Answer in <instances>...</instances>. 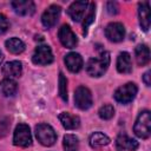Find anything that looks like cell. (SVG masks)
Masks as SVG:
<instances>
[{
	"label": "cell",
	"instance_id": "8fae6325",
	"mask_svg": "<svg viewBox=\"0 0 151 151\" xmlns=\"http://www.w3.org/2000/svg\"><path fill=\"white\" fill-rule=\"evenodd\" d=\"M139 144L136 139L130 138L125 132H120L116 139V147L117 151H124V150H129V151H136L138 149Z\"/></svg>",
	"mask_w": 151,
	"mask_h": 151
},
{
	"label": "cell",
	"instance_id": "9c48e42d",
	"mask_svg": "<svg viewBox=\"0 0 151 151\" xmlns=\"http://www.w3.org/2000/svg\"><path fill=\"white\" fill-rule=\"evenodd\" d=\"M58 37H59L60 42L66 48H74L77 46V44H78L77 37H76V34L73 33V31L71 29V27L68 25H63L59 28Z\"/></svg>",
	"mask_w": 151,
	"mask_h": 151
},
{
	"label": "cell",
	"instance_id": "3957f363",
	"mask_svg": "<svg viewBox=\"0 0 151 151\" xmlns=\"http://www.w3.org/2000/svg\"><path fill=\"white\" fill-rule=\"evenodd\" d=\"M35 136L38 142L44 146H52L57 140L53 127L48 124H39L35 126Z\"/></svg>",
	"mask_w": 151,
	"mask_h": 151
},
{
	"label": "cell",
	"instance_id": "d4e9b609",
	"mask_svg": "<svg viewBox=\"0 0 151 151\" xmlns=\"http://www.w3.org/2000/svg\"><path fill=\"white\" fill-rule=\"evenodd\" d=\"M58 91H59V96L63 100L67 101V79L66 77L63 74V72L59 73V83H58Z\"/></svg>",
	"mask_w": 151,
	"mask_h": 151
},
{
	"label": "cell",
	"instance_id": "7402d4cb",
	"mask_svg": "<svg viewBox=\"0 0 151 151\" xmlns=\"http://www.w3.org/2000/svg\"><path fill=\"white\" fill-rule=\"evenodd\" d=\"M5 45H6V48L13 54L22 53L25 50V44L19 38H9L8 40H6Z\"/></svg>",
	"mask_w": 151,
	"mask_h": 151
},
{
	"label": "cell",
	"instance_id": "ba28073f",
	"mask_svg": "<svg viewBox=\"0 0 151 151\" xmlns=\"http://www.w3.org/2000/svg\"><path fill=\"white\" fill-rule=\"evenodd\" d=\"M61 13V7L58 5H51L50 7H47L45 9V12L41 15V22L46 28H51L53 27Z\"/></svg>",
	"mask_w": 151,
	"mask_h": 151
},
{
	"label": "cell",
	"instance_id": "5bb4252c",
	"mask_svg": "<svg viewBox=\"0 0 151 151\" xmlns=\"http://www.w3.org/2000/svg\"><path fill=\"white\" fill-rule=\"evenodd\" d=\"M64 61H65L68 71H71L72 73L79 72L83 68V65H84L81 55L79 53H76V52H71V53L66 54L65 58H64Z\"/></svg>",
	"mask_w": 151,
	"mask_h": 151
},
{
	"label": "cell",
	"instance_id": "7a4b0ae2",
	"mask_svg": "<svg viewBox=\"0 0 151 151\" xmlns=\"http://www.w3.org/2000/svg\"><path fill=\"white\" fill-rule=\"evenodd\" d=\"M133 132L142 139H147L151 134V114L149 110L142 111L134 123Z\"/></svg>",
	"mask_w": 151,
	"mask_h": 151
},
{
	"label": "cell",
	"instance_id": "484cf974",
	"mask_svg": "<svg viewBox=\"0 0 151 151\" xmlns=\"http://www.w3.org/2000/svg\"><path fill=\"white\" fill-rule=\"evenodd\" d=\"M98 113H99V117L101 119L109 120L114 116V109H113V106L111 104H105L99 109Z\"/></svg>",
	"mask_w": 151,
	"mask_h": 151
},
{
	"label": "cell",
	"instance_id": "ffe728a7",
	"mask_svg": "<svg viewBox=\"0 0 151 151\" xmlns=\"http://www.w3.org/2000/svg\"><path fill=\"white\" fill-rule=\"evenodd\" d=\"M17 91H18V85L13 79L6 78L0 81V93L2 96L11 97V96H14Z\"/></svg>",
	"mask_w": 151,
	"mask_h": 151
},
{
	"label": "cell",
	"instance_id": "7c38bea8",
	"mask_svg": "<svg viewBox=\"0 0 151 151\" xmlns=\"http://www.w3.org/2000/svg\"><path fill=\"white\" fill-rule=\"evenodd\" d=\"M87 6H88V2L86 1H74L67 8V14L71 17L73 21H80L81 19H84Z\"/></svg>",
	"mask_w": 151,
	"mask_h": 151
},
{
	"label": "cell",
	"instance_id": "5b68a950",
	"mask_svg": "<svg viewBox=\"0 0 151 151\" xmlns=\"http://www.w3.org/2000/svg\"><path fill=\"white\" fill-rule=\"evenodd\" d=\"M13 143H14V145L21 146V147H27L32 144V136H31V130H29L28 125H26V124L17 125V127L14 130Z\"/></svg>",
	"mask_w": 151,
	"mask_h": 151
},
{
	"label": "cell",
	"instance_id": "277c9868",
	"mask_svg": "<svg viewBox=\"0 0 151 151\" xmlns=\"http://www.w3.org/2000/svg\"><path fill=\"white\" fill-rule=\"evenodd\" d=\"M138 91V87L133 83H126L125 85L118 87L114 92V99L120 104H127L133 100Z\"/></svg>",
	"mask_w": 151,
	"mask_h": 151
},
{
	"label": "cell",
	"instance_id": "cb8c5ba5",
	"mask_svg": "<svg viewBox=\"0 0 151 151\" xmlns=\"http://www.w3.org/2000/svg\"><path fill=\"white\" fill-rule=\"evenodd\" d=\"M79 142L74 134H66L64 137V149L65 151H78Z\"/></svg>",
	"mask_w": 151,
	"mask_h": 151
},
{
	"label": "cell",
	"instance_id": "f1b7e54d",
	"mask_svg": "<svg viewBox=\"0 0 151 151\" xmlns=\"http://www.w3.org/2000/svg\"><path fill=\"white\" fill-rule=\"evenodd\" d=\"M143 81L145 83L146 86H150V84H151V81H150V71H147V72L144 73V76H143Z\"/></svg>",
	"mask_w": 151,
	"mask_h": 151
},
{
	"label": "cell",
	"instance_id": "2e32d148",
	"mask_svg": "<svg viewBox=\"0 0 151 151\" xmlns=\"http://www.w3.org/2000/svg\"><path fill=\"white\" fill-rule=\"evenodd\" d=\"M59 120L66 130H76L80 126V119L78 116L70 112H61L59 114Z\"/></svg>",
	"mask_w": 151,
	"mask_h": 151
},
{
	"label": "cell",
	"instance_id": "83f0119b",
	"mask_svg": "<svg viewBox=\"0 0 151 151\" xmlns=\"http://www.w3.org/2000/svg\"><path fill=\"white\" fill-rule=\"evenodd\" d=\"M107 11L110 14H117L118 13V7L116 2H107Z\"/></svg>",
	"mask_w": 151,
	"mask_h": 151
},
{
	"label": "cell",
	"instance_id": "44dd1931",
	"mask_svg": "<svg viewBox=\"0 0 151 151\" xmlns=\"http://www.w3.org/2000/svg\"><path fill=\"white\" fill-rule=\"evenodd\" d=\"M110 138L104 134L103 132H94L90 136V145L94 149L97 147H101V146H106L110 144Z\"/></svg>",
	"mask_w": 151,
	"mask_h": 151
},
{
	"label": "cell",
	"instance_id": "8992f818",
	"mask_svg": "<svg viewBox=\"0 0 151 151\" xmlns=\"http://www.w3.org/2000/svg\"><path fill=\"white\" fill-rule=\"evenodd\" d=\"M92 94L91 91L85 86L77 87L74 92V104L80 110H87L92 106Z\"/></svg>",
	"mask_w": 151,
	"mask_h": 151
},
{
	"label": "cell",
	"instance_id": "6da1fadb",
	"mask_svg": "<svg viewBox=\"0 0 151 151\" xmlns=\"http://www.w3.org/2000/svg\"><path fill=\"white\" fill-rule=\"evenodd\" d=\"M110 65V53L104 51L99 57L91 58L86 64V72L91 77H100L103 76Z\"/></svg>",
	"mask_w": 151,
	"mask_h": 151
},
{
	"label": "cell",
	"instance_id": "9a60e30c",
	"mask_svg": "<svg viewBox=\"0 0 151 151\" xmlns=\"http://www.w3.org/2000/svg\"><path fill=\"white\" fill-rule=\"evenodd\" d=\"M138 17H139V25L143 31H149L150 28V5L147 1L140 2L138 6Z\"/></svg>",
	"mask_w": 151,
	"mask_h": 151
},
{
	"label": "cell",
	"instance_id": "f546056e",
	"mask_svg": "<svg viewBox=\"0 0 151 151\" xmlns=\"http://www.w3.org/2000/svg\"><path fill=\"white\" fill-rule=\"evenodd\" d=\"M2 60H4V54H2V52L0 51V64L2 63Z\"/></svg>",
	"mask_w": 151,
	"mask_h": 151
},
{
	"label": "cell",
	"instance_id": "52a82bcc",
	"mask_svg": "<svg viewBox=\"0 0 151 151\" xmlns=\"http://www.w3.org/2000/svg\"><path fill=\"white\" fill-rule=\"evenodd\" d=\"M32 61L35 65H48L53 61V54L52 51L50 48V46L47 45H40L35 48L33 57H32Z\"/></svg>",
	"mask_w": 151,
	"mask_h": 151
},
{
	"label": "cell",
	"instance_id": "603a6c76",
	"mask_svg": "<svg viewBox=\"0 0 151 151\" xmlns=\"http://www.w3.org/2000/svg\"><path fill=\"white\" fill-rule=\"evenodd\" d=\"M94 15H96V5L94 2H90L85 13V18H84V22H83V28H84V34L87 33V28L88 26L93 22L94 20Z\"/></svg>",
	"mask_w": 151,
	"mask_h": 151
},
{
	"label": "cell",
	"instance_id": "4316f807",
	"mask_svg": "<svg viewBox=\"0 0 151 151\" xmlns=\"http://www.w3.org/2000/svg\"><path fill=\"white\" fill-rule=\"evenodd\" d=\"M8 27H9V22H8L7 18L0 13V35L4 34L8 29Z\"/></svg>",
	"mask_w": 151,
	"mask_h": 151
},
{
	"label": "cell",
	"instance_id": "d6986e66",
	"mask_svg": "<svg viewBox=\"0 0 151 151\" xmlns=\"http://www.w3.org/2000/svg\"><path fill=\"white\" fill-rule=\"evenodd\" d=\"M134 55L139 66H144L150 61V50L146 45H138L134 50Z\"/></svg>",
	"mask_w": 151,
	"mask_h": 151
},
{
	"label": "cell",
	"instance_id": "4fadbf2b",
	"mask_svg": "<svg viewBox=\"0 0 151 151\" xmlns=\"http://www.w3.org/2000/svg\"><path fill=\"white\" fill-rule=\"evenodd\" d=\"M11 5L14 12L19 15H32L35 11L34 2L31 0H15L12 1Z\"/></svg>",
	"mask_w": 151,
	"mask_h": 151
},
{
	"label": "cell",
	"instance_id": "ac0fdd59",
	"mask_svg": "<svg viewBox=\"0 0 151 151\" xmlns=\"http://www.w3.org/2000/svg\"><path fill=\"white\" fill-rule=\"evenodd\" d=\"M117 70L119 73H130L132 71L131 55L127 52L119 53L117 58Z\"/></svg>",
	"mask_w": 151,
	"mask_h": 151
},
{
	"label": "cell",
	"instance_id": "30bf717a",
	"mask_svg": "<svg viewBox=\"0 0 151 151\" xmlns=\"http://www.w3.org/2000/svg\"><path fill=\"white\" fill-rule=\"evenodd\" d=\"M106 38L112 42H119L125 37V28L120 22H111L105 28Z\"/></svg>",
	"mask_w": 151,
	"mask_h": 151
},
{
	"label": "cell",
	"instance_id": "e0dca14e",
	"mask_svg": "<svg viewBox=\"0 0 151 151\" xmlns=\"http://www.w3.org/2000/svg\"><path fill=\"white\" fill-rule=\"evenodd\" d=\"M2 73L5 77L12 79V78H17L20 77L22 73V65L20 61H8L2 66Z\"/></svg>",
	"mask_w": 151,
	"mask_h": 151
}]
</instances>
